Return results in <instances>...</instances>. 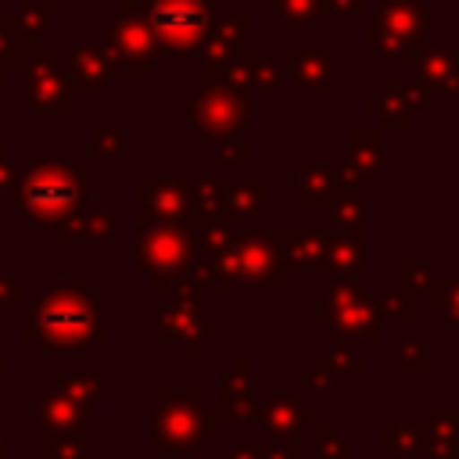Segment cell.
<instances>
[{
	"mask_svg": "<svg viewBox=\"0 0 459 459\" xmlns=\"http://www.w3.org/2000/svg\"><path fill=\"white\" fill-rule=\"evenodd\" d=\"M25 337L43 351H82L104 337V312L86 290V280H61L50 294H43L25 319Z\"/></svg>",
	"mask_w": 459,
	"mask_h": 459,
	"instance_id": "obj_1",
	"label": "cell"
},
{
	"mask_svg": "<svg viewBox=\"0 0 459 459\" xmlns=\"http://www.w3.org/2000/svg\"><path fill=\"white\" fill-rule=\"evenodd\" d=\"M86 194V165L82 161H36V165H22L11 194H7V208L22 212L29 222H47V226H61L72 212H79Z\"/></svg>",
	"mask_w": 459,
	"mask_h": 459,
	"instance_id": "obj_2",
	"label": "cell"
},
{
	"mask_svg": "<svg viewBox=\"0 0 459 459\" xmlns=\"http://www.w3.org/2000/svg\"><path fill=\"white\" fill-rule=\"evenodd\" d=\"M143 18L151 25L154 57L183 61L201 54L215 25V0H147Z\"/></svg>",
	"mask_w": 459,
	"mask_h": 459,
	"instance_id": "obj_3",
	"label": "cell"
},
{
	"mask_svg": "<svg viewBox=\"0 0 459 459\" xmlns=\"http://www.w3.org/2000/svg\"><path fill=\"white\" fill-rule=\"evenodd\" d=\"M427 25L430 11L423 0H384L366 29V47H373L384 61H416L423 54Z\"/></svg>",
	"mask_w": 459,
	"mask_h": 459,
	"instance_id": "obj_4",
	"label": "cell"
},
{
	"mask_svg": "<svg viewBox=\"0 0 459 459\" xmlns=\"http://www.w3.org/2000/svg\"><path fill=\"white\" fill-rule=\"evenodd\" d=\"M104 50L115 65V75L151 79V72H154V39H151V25L143 18V7L136 0H122L118 11L108 18Z\"/></svg>",
	"mask_w": 459,
	"mask_h": 459,
	"instance_id": "obj_5",
	"label": "cell"
},
{
	"mask_svg": "<svg viewBox=\"0 0 459 459\" xmlns=\"http://www.w3.org/2000/svg\"><path fill=\"white\" fill-rule=\"evenodd\" d=\"M197 258V233L186 226H151L136 240V269L154 280V287L183 276Z\"/></svg>",
	"mask_w": 459,
	"mask_h": 459,
	"instance_id": "obj_6",
	"label": "cell"
},
{
	"mask_svg": "<svg viewBox=\"0 0 459 459\" xmlns=\"http://www.w3.org/2000/svg\"><path fill=\"white\" fill-rule=\"evenodd\" d=\"M212 412L201 405L197 394H158L154 398V448L161 452H183L201 448V434H212L204 427Z\"/></svg>",
	"mask_w": 459,
	"mask_h": 459,
	"instance_id": "obj_7",
	"label": "cell"
},
{
	"mask_svg": "<svg viewBox=\"0 0 459 459\" xmlns=\"http://www.w3.org/2000/svg\"><path fill=\"white\" fill-rule=\"evenodd\" d=\"M319 323L333 326L337 333H351V337H366V341L380 337L377 301L359 287V280H344V283H337L333 290L323 294Z\"/></svg>",
	"mask_w": 459,
	"mask_h": 459,
	"instance_id": "obj_8",
	"label": "cell"
},
{
	"mask_svg": "<svg viewBox=\"0 0 459 459\" xmlns=\"http://www.w3.org/2000/svg\"><path fill=\"white\" fill-rule=\"evenodd\" d=\"M251 118L247 97H237L222 86H204L190 104H186V122L204 133L208 140H226L237 129H244Z\"/></svg>",
	"mask_w": 459,
	"mask_h": 459,
	"instance_id": "obj_9",
	"label": "cell"
},
{
	"mask_svg": "<svg viewBox=\"0 0 459 459\" xmlns=\"http://www.w3.org/2000/svg\"><path fill=\"white\" fill-rule=\"evenodd\" d=\"M136 186H140V194H143L140 230H151V226H186V230H194L190 186H186L183 179L143 176Z\"/></svg>",
	"mask_w": 459,
	"mask_h": 459,
	"instance_id": "obj_10",
	"label": "cell"
},
{
	"mask_svg": "<svg viewBox=\"0 0 459 459\" xmlns=\"http://www.w3.org/2000/svg\"><path fill=\"white\" fill-rule=\"evenodd\" d=\"M25 100L32 111H65L72 100V86H68V72H61L54 50H39L29 65H25Z\"/></svg>",
	"mask_w": 459,
	"mask_h": 459,
	"instance_id": "obj_11",
	"label": "cell"
},
{
	"mask_svg": "<svg viewBox=\"0 0 459 459\" xmlns=\"http://www.w3.org/2000/svg\"><path fill=\"white\" fill-rule=\"evenodd\" d=\"M154 337H161V341H179V344H186V348L197 355V351L204 348V341H215V337H219V330L208 326V323H201L197 308L169 305V308H161V312L154 316Z\"/></svg>",
	"mask_w": 459,
	"mask_h": 459,
	"instance_id": "obj_12",
	"label": "cell"
},
{
	"mask_svg": "<svg viewBox=\"0 0 459 459\" xmlns=\"http://www.w3.org/2000/svg\"><path fill=\"white\" fill-rule=\"evenodd\" d=\"M115 75V65L108 57V50L100 43H82L72 50V65H68V86L72 93H86L97 97L104 93V82Z\"/></svg>",
	"mask_w": 459,
	"mask_h": 459,
	"instance_id": "obj_13",
	"label": "cell"
},
{
	"mask_svg": "<svg viewBox=\"0 0 459 459\" xmlns=\"http://www.w3.org/2000/svg\"><path fill=\"white\" fill-rule=\"evenodd\" d=\"M344 194V179H341V165L337 161H305L301 176H298V197L301 208H326Z\"/></svg>",
	"mask_w": 459,
	"mask_h": 459,
	"instance_id": "obj_14",
	"label": "cell"
},
{
	"mask_svg": "<svg viewBox=\"0 0 459 459\" xmlns=\"http://www.w3.org/2000/svg\"><path fill=\"white\" fill-rule=\"evenodd\" d=\"M283 68L308 93H330L333 90L330 54L319 50V47H287L283 50Z\"/></svg>",
	"mask_w": 459,
	"mask_h": 459,
	"instance_id": "obj_15",
	"label": "cell"
},
{
	"mask_svg": "<svg viewBox=\"0 0 459 459\" xmlns=\"http://www.w3.org/2000/svg\"><path fill=\"white\" fill-rule=\"evenodd\" d=\"M190 186V212H194V230H215V226H233L226 212V176H197L186 183Z\"/></svg>",
	"mask_w": 459,
	"mask_h": 459,
	"instance_id": "obj_16",
	"label": "cell"
},
{
	"mask_svg": "<svg viewBox=\"0 0 459 459\" xmlns=\"http://www.w3.org/2000/svg\"><path fill=\"white\" fill-rule=\"evenodd\" d=\"M265 197H269V183L262 176H226V212H230V222H244L251 215H258L265 208Z\"/></svg>",
	"mask_w": 459,
	"mask_h": 459,
	"instance_id": "obj_17",
	"label": "cell"
},
{
	"mask_svg": "<svg viewBox=\"0 0 459 459\" xmlns=\"http://www.w3.org/2000/svg\"><path fill=\"white\" fill-rule=\"evenodd\" d=\"M57 233V240L65 244V240H86V244H108V240H115V230H118V215L115 212H108V215H97V212H72L61 226H54Z\"/></svg>",
	"mask_w": 459,
	"mask_h": 459,
	"instance_id": "obj_18",
	"label": "cell"
},
{
	"mask_svg": "<svg viewBox=\"0 0 459 459\" xmlns=\"http://www.w3.org/2000/svg\"><path fill=\"white\" fill-rule=\"evenodd\" d=\"M366 269V251H362V237H344V233H333L316 273H333V276H344V280H355L359 273Z\"/></svg>",
	"mask_w": 459,
	"mask_h": 459,
	"instance_id": "obj_19",
	"label": "cell"
},
{
	"mask_svg": "<svg viewBox=\"0 0 459 459\" xmlns=\"http://www.w3.org/2000/svg\"><path fill=\"white\" fill-rule=\"evenodd\" d=\"M39 39L18 22V14H0V65L4 61H22L29 65L39 54Z\"/></svg>",
	"mask_w": 459,
	"mask_h": 459,
	"instance_id": "obj_20",
	"label": "cell"
},
{
	"mask_svg": "<svg viewBox=\"0 0 459 459\" xmlns=\"http://www.w3.org/2000/svg\"><path fill=\"white\" fill-rule=\"evenodd\" d=\"M348 143H351V169L362 179H373L380 172V129H366V126H351L348 129Z\"/></svg>",
	"mask_w": 459,
	"mask_h": 459,
	"instance_id": "obj_21",
	"label": "cell"
},
{
	"mask_svg": "<svg viewBox=\"0 0 459 459\" xmlns=\"http://www.w3.org/2000/svg\"><path fill=\"white\" fill-rule=\"evenodd\" d=\"M219 412H222L226 420H255V412H251V405H247V359H237L233 373L222 380Z\"/></svg>",
	"mask_w": 459,
	"mask_h": 459,
	"instance_id": "obj_22",
	"label": "cell"
},
{
	"mask_svg": "<svg viewBox=\"0 0 459 459\" xmlns=\"http://www.w3.org/2000/svg\"><path fill=\"white\" fill-rule=\"evenodd\" d=\"M39 420H43V427L61 430V434H72V430L82 434V430H86V420H82L79 405L68 402L61 391H54V394L43 398V405H39Z\"/></svg>",
	"mask_w": 459,
	"mask_h": 459,
	"instance_id": "obj_23",
	"label": "cell"
},
{
	"mask_svg": "<svg viewBox=\"0 0 459 459\" xmlns=\"http://www.w3.org/2000/svg\"><path fill=\"white\" fill-rule=\"evenodd\" d=\"M269 4L287 22V29H312V22L330 11V0H269Z\"/></svg>",
	"mask_w": 459,
	"mask_h": 459,
	"instance_id": "obj_24",
	"label": "cell"
},
{
	"mask_svg": "<svg viewBox=\"0 0 459 459\" xmlns=\"http://www.w3.org/2000/svg\"><path fill=\"white\" fill-rule=\"evenodd\" d=\"M330 219H333V233L362 237V222H366L362 197H355V194H341V197L330 204Z\"/></svg>",
	"mask_w": 459,
	"mask_h": 459,
	"instance_id": "obj_25",
	"label": "cell"
},
{
	"mask_svg": "<svg viewBox=\"0 0 459 459\" xmlns=\"http://www.w3.org/2000/svg\"><path fill=\"white\" fill-rule=\"evenodd\" d=\"M308 416H316V409H301L290 394H276L265 405V420H269L273 430H298Z\"/></svg>",
	"mask_w": 459,
	"mask_h": 459,
	"instance_id": "obj_26",
	"label": "cell"
},
{
	"mask_svg": "<svg viewBox=\"0 0 459 459\" xmlns=\"http://www.w3.org/2000/svg\"><path fill=\"white\" fill-rule=\"evenodd\" d=\"M380 93L391 97V100H398L402 108H409V111L416 115V111L427 108V93H430V86H427L423 79H387V82L380 86Z\"/></svg>",
	"mask_w": 459,
	"mask_h": 459,
	"instance_id": "obj_27",
	"label": "cell"
},
{
	"mask_svg": "<svg viewBox=\"0 0 459 459\" xmlns=\"http://www.w3.org/2000/svg\"><path fill=\"white\" fill-rule=\"evenodd\" d=\"M366 111H377V115H380V122H384V126H391V129H409V126H412V111H409V108H402L398 100L384 97V93L366 97Z\"/></svg>",
	"mask_w": 459,
	"mask_h": 459,
	"instance_id": "obj_28",
	"label": "cell"
},
{
	"mask_svg": "<svg viewBox=\"0 0 459 459\" xmlns=\"http://www.w3.org/2000/svg\"><path fill=\"white\" fill-rule=\"evenodd\" d=\"M86 154H90L93 161H111V158H118V154H122V133H118L115 126H97V129L90 133Z\"/></svg>",
	"mask_w": 459,
	"mask_h": 459,
	"instance_id": "obj_29",
	"label": "cell"
},
{
	"mask_svg": "<svg viewBox=\"0 0 459 459\" xmlns=\"http://www.w3.org/2000/svg\"><path fill=\"white\" fill-rule=\"evenodd\" d=\"M437 280H441V273H434L430 265H420V262H412V258H402V262H398V287L409 290V294H412L416 287H420V290H430Z\"/></svg>",
	"mask_w": 459,
	"mask_h": 459,
	"instance_id": "obj_30",
	"label": "cell"
},
{
	"mask_svg": "<svg viewBox=\"0 0 459 459\" xmlns=\"http://www.w3.org/2000/svg\"><path fill=\"white\" fill-rule=\"evenodd\" d=\"M251 86H255V90H262V93H269V97L283 93V72L273 65V57H269V54H262V57H255V61H251Z\"/></svg>",
	"mask_w": 459,
	"mask_h": 459,
	"instance_id": "obj_31",
	"label": "cell"
},
{
	"mask_svg": "<svg viewBox=\"0 0 459 459\" xmlns=\"http://www.w3.org/2000/svg\"><path fill=\"white\" fill-rule=\"evenodd\" d=\"M57 384H61V394L75 405H90V402L100 398V380L97 377H61Z\"/></svg>",
	"mask_w": 459,
	"mask_h": 459,
	"instance_id": "obj_32",
	"label": "cell"
},
{
	"mask_svg": "<svg viewBox=\"0 0 459 459\" xmlns=\"http://www.w3.org/2000/svg\"><path fill=\"white\" fill-rule=\"evenodd\" d=\"M427 298H430V305L445 308V316H448L452 323H459V280L441 276V280H437V283L427 290Z\"/></svg>",
	"mask_w": 459,
	"mask_h": 459,
	"instance_id": "obj_33",
	"label": "cell"
},
{
	"mask_svg": "<svg viewBox=\"0 0 459 459\" xmlns=\"http://www.w3.org/2000/svg\"><path fill=\"white\" fill-rule=\"evenodd\" d=\"M377 312H380V319L391 316L394 323H412V294L402 290V287H394L391 294H384V298L377 301Z\"/></svg>",
	"mask_w": 459,
	"mask_h": 459,
	"instance_id": "obj_34",
	"label": "cell"
},
{
	"mask_svg": "<svg viewBox=\"0 0 459 459\" xmlns=\"http://www.w3.org/2000/svg\"><path fill=\"white\" fill-rule=\"evenodd\" d=\"M384 448L387 452H420V430L409 423H387L384 427Z\"/></svg>",
	"mask_w": 459,
	"mask_h": 459,
	"instance_id": "obj_35",
	"label": "cell"
},
{
	"mask_svg": "<svg viewBox=\"0 0 459 459\" xmlns=\"http://www.w3.org/2000/svg\"><path fill=\"white\" fill-rule=\"evenodd\" d=\"M50 18H54V0H29V4L18 11V22H22L36 39H39V32H47Z\"/></svg>",
	"mask_w": 459,
	"mask_h": 459,
	"instance_id": "obj_36",
	"label": "cell"
},
{
	"mask_svg": "<svg viewBox=\"0 0 459 459\" xmlns=\"http://www.w3.org/2000/svg\"><path fill=\"white\" fill-rule=\"evenodd\" d=\"M430 359H427V344L423 341H402L398 344V373H427Z\"/></svg>",
	"mask_w": 459,
	"mask_h": 459,
	"instance_id": "obj_37",
	"label": "cell"
},
{
	"mask_svg": "<svg viewBox=\"0 0 459 459\" xmlns=\"http://www.w3.org/2000/svg\"><path fill=\"white\" fill-rule=\"evenodd\" d=\"M430 427L437 430V441H452L459 430V409H430Z\"/></svg>",
	"mask_w": 459,
	"mask_h": 459,
	"instance_id": "obj_38",
	"label": "cell"
},
{
	"mask_svg": "<svg viewBox=\"0 0 459 459\" xmlns=\"http://www.w3.org/2000/svg\"><path fill=\"white\" fill-rule=\"evenodd\" d=\"M319 369H323V373H326V369H330V373H333V369H344V373H362V359H355V355H348L344 348H337L333 355H326V359L319 362Z\"/></svg>",
	"mask_w": 459,
	"mask_h": 459,
	"instance_id": "obj_39",
	"label": "cell"
},
{
	"mask_svg": "<svg viewBox=\"0 0 459 459\" xmlns=\"http://www.w3.org/2000/svg\"><path fill=\"white\" fill-rule=\"evenodd\" d=\"M22 305V276H0V308Z\"/></svg>",
	"mask_w": 459,
	"mask_h": 459,
	"instance_id": "obj_40",
	"label": "cell"
},
{
	"mask_svg": "<svg viewBox=\"0 0 459 459\" xmlns=\"http://www.w3.org/2000/svg\"><path fill=\"white\" fill-rule=\"evenodd\" d=\"M18 172H22V165H14V161L7 158V151L0 147V194H11V186H14Z\"/></svg>",
	"mask_w": 459,
	"mask_h": 459,
	"instance_id": "obj_41",
	"label": "cell"
},
{
	"mask_svg": "<svg viewBox=\"0 0 459 459\" xmlns=\"http://www.w3.org/2000/svg\"><path fill=\"white\" fill-rule=\"evenodd\" d=\"M319 459H348V445L344 441H326L319 430Z\"/></svg>",
	"mask_w": 459,
	"mask_h": 459,
	"instance_id": "obj_42",
	"label": "cell"
},
{
	"mask_svg": "<svg viewBox=\"0 0 459 459\" xmlns=\"http://www.w3.org/2000/svg\"><path fill=\"white\" fill-rule=\"evenodd\" d=\"M219 158H222V161H237V158L247 161V158H251V147H247V143H244V147H219Z\"/></svg>",
	"mask_w": 459,
	"mask_h": 459,
	"instance_id": "obj_43",
	"label": "cell"
},
{
	"mask_svg": "<svg viewBox=\"0 0 459 459\" xmlns=\"http://www.w3.org/2000/svg\"><path fill=\"white\" fill-rule=\"evenodd\" d=\"M366 7V0H330V11H344V14H359Z\"/></svg>",
	"mask_w": 459,
	"mask_h": 459,
	"instance_id": "obj_44",
	"label": "cell"
},
{
	"mask_svg": "<svg viewBox=\"0 0 459 459\" xmlns=\"http://www.w3.org/2000/svg\"><path fill=\"white\" fill-rule=\"evenodd\" d=\"M0 373H4V359H0Z\"/></svg>",
	"mask_w": 459,
	"mask_h": 459,
	"instance_id": "obj_45",
	"label": "cell"
}]
</instances>
